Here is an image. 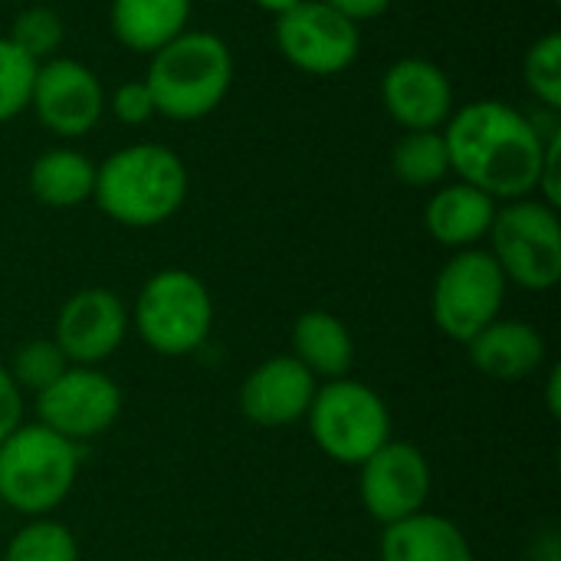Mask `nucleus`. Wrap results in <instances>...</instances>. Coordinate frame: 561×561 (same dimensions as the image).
Masks as SVG:
<instances>
[{
    "label": "nucleus",
    "instance_id": "obj_1",
    "mask_svg": "<svg viewBox=\"0 0 561 561\" xmlns=\"http://www.w3.org/2000/svg\"><path fill=\"white\" fill-rule=\"evenodd\" d=\"M440 131L457 181L473 184L503 204L536 194L546 138L526 112L500 99H477L454 108Z\"/></svg>",
    "mask_w": 561,
    "mask_h": 561
},
{
    "label": "nucleus",
    "instance_id": "obj_2",
    "mask_svg": "<svg viewBox=\"0 0 561 561\" xmlns=\"http://www.w3.org/2000/svg\"><path fill=\"white\" fill-rule=\"evenodd\" d=\"M187 187L191 178L174 148L161 141H135L95 164L92 201L108 220L148 230L184 207Z\"/></svg>",
    "mask_w": 561,
    "mask_h": 561
},
{
    "label": "nucleus",
    "instance_id": "obj_3",
    "mask_svg": "<svg viewBox=\"0 0 561 561\" xmlns=\"http://www.w3.org/2000/svg\"><path fill=\"white\" fill-rule=\"evenodd\" d=\"M145 85L154 112L171 122H197L220 108L233 85V53L207 30H184L148 56Z\"/></svg>",
    "mask_w": 561,
    "mask_h": 561
},
{
    "label": "nucleus",
    "instance_id": "obj_4",
    "mask_svg": "<svg viewBox=\"0 0 561 561\" xmlns=\"http://www.w3.org/2000/svg\"><path fill=\"white\" fill-rule=\"evenodd\" d=\"M79 444L43 424H20L0 444V503L26 519L53 516L76 486Z\"/></svg>",
    "mask_w": 561,
    "mask_h": 561
},
{
    "label": "nucleus",
    "instance_id": "obj_5",
    "mask_svg": "<svg viewBox=\"0 0 561 561\" xmlns=\"http://www.w3.org/2000/svg\"><path fill=\"white\" fill-rule=\"evenodd\" d=\"M128 319L154 355L187 358L210 339L214 299L201 276L168 266L145 279Z\"/></svg>",
    "mask_w": 561,
    "mask_h": 561
},
{
    "label": "nucleus",
    "instance_id": "obj_6",
    "mask_svg": "<svg viewBox=\"0 0 561 561\" xmlns=\"http://www.w3.org/2000/svg\"><path fill=\"white\" fill-rule=\"evenodd\" d=\"M312 444L342 467H362L391 440V411L385 398L355 378L322 381L302 417Z\"/></svg>",
    "mask_w": 561,
    "mask_h": 561
},
{
    "label": "nucleus",
    "instance_id": "obj_7",
    "mask_svg": "<svg viewBox=\"0 0 561 561\" xmlns=\"http://www.w3.org/2000/svg\"><path fill=\"white\" fill-rule=\"evenodd\" d=\"M490 256L503 270L506 283L529 293H549L561 279V220L546 201L519 197L496 207L486 233Z\"/></svg>",
    "mask_w": 561,
    "mask_h": 561
},
{
    "label": "nucleus",
    "instance_id": "obj_8",
    "mask_svg": "<svg viewBox=\"0 0 561 561\" xmlns=\"http://www.w3.org/2000/svg\"><path fill=\"white\" fill-rule=\"evenodd\" d=\"M506 276L483 247L457 250L434 279L431 316L434 325L450 339L467 345L490 322L500 319L506 302Z\"/></svg>",
    "mask_w": 561,
    "mask_h": 561
},
{
    "label": "nucleus",
    "instance_id": "obj_9",
    "mask_svg": "<svg viewBox=\"0 0 561 561\" xmlns=\"http://www.w3.org/2000/svg\"><path fill=\"white\" fill-rule=\"evenodd\" d=\"M273 33L283 59L309 76H339L362 49L358 23L322 0H299L276 16Z\"/></svg>",
    "mask_w": 561,
    "mask_h": 561
},
{
    "label": "nucleus",
    "instance_id": "obj_10",
    "mask_svg": "<svg viewBox=\"0 0 561 561\" xmlns=\"http://www.w3.org/2000/svg\"><path fill=\"white\" fill-rule=\"evenodd\" d=\"M122 414V388L112 375L89 365H69L46 391L36 394V424L85 444L115 427Z\"/></svg>",
    "mask_w": 561,
    "mask_h": 561
},
{
    "label": "nucleus",
    "instance_id": "obj_11",
    "mask_svg": "<svg viewBox=\"0 0 561 561\" xmlns=\"http://www.w3.org/2000/svg\"><path fill=\"white\" fill-rule=\"evenodd\" d=\"M434 490V470L421 447L408 440H388L358 467V496L365 513L381 523H401L427 510Z\"/></svg>",
    "mask_w": 561,
    "mask_h": 561
},
{
    "label": "nucleus",
    "instance_id": "obj_12",
    "mask_svg": "<svg viewBox=\"0 0 561 561\" xmlns=\"http://www.w3.org/2000/svg\"><path fill=\"white\" fill-rule=\"evenodd\" d=\"M30 108L49 135L82 138L105 115V89L85 62L53 56L36 66Z\"/></svg>",
    "mask_w": 561,
    "mask_h": 561
},
{
    "label": "nucleus",
    "instance_id": "obj_13",
    "mask_svg": "<svg viewBox=\"0 0 561 561\" xmlns=\"http://www.w3.org/2000/svg\"><path fill=\"white\" fill-rule=\"evenodd\" d=\"M128 329L131 319L125 302L105 286H85L59 306L53 322V342L59 345L69 365L99 368L122 348Z\"/></svg>",
    "mask_w": 561,
    "mask_h": 561
},
{
    "label": "nucleus",
    "instance_id": "obj_14",
    "mask_svg": "<svg viewBox=\"0 0 561 561\" xmlns=\"http://www.w3.org/2000/svg\"><path fill=\"white\" fill-rule=\"evenodd\" d=\"M381 102L404 131H440L454 115V82L437 62L401 56L381 76Z\"/></svg>",
    "mask_w": 561,
    "mask_h": 561
},
{
    "label": "nucleus",
    "instance_id": "obj_15",
    "mask_svg": "<svg viewBox=\"0 0 561 561\" xmlns=\"http://www.w3.org/2000/svg\"><path fill=\"white\" fill-rule=\"evenodd\" d=\"M316 388L319 381L293 355H273L243 378L240 414L266 431L293 427L306 417Z\"/></svg>",
    "mask_w": 561,
    "mask_h": 561
},
{
    "label": "nucleus",
    "instance_id": "obj_16",
    "mask_svg": "<svg viewBox=\"0 0 561 561\" xmlns=\"http://www.w3.org/2000/svg\"><path fill=\"white\" fill-rule=\"evenodd\" d=\"M470 365L500 385H519L546 365V339L523 319H496L467 342Z\"/></svg>",
    "mask_w": 561,
    "mask_h": 561
},
{
    "label": "nucleus",
    "instance_id": "obj_17",
    "mask_svg": "<svg viewBox=\"0 0 561 561\" xmlns=\"http://www.w3.org/2000/svg\"><path fill=\"white\" fill-rule=\"evenodd\" d=\"M496 207L500 201H493L473 184H463V181L440 184L424 207V227L440 247L454 253L470 250L486 240Z\"/></svg>",
    "mask_w": 561,
    "mask_h": 561
},
{
    "label": "nucleus",
    "instance_id": "obj_18",
    "mask_svg": "<svg viewBox=\"0 0 561 561\" xmlns=\"http://www.w3.org/2000/svg\"><path fill=\"white\" fill-rule=\"evenodd\" d=\"M381 561H477L473 549L457 523L437 513H417L391 523L378 542Z\"/></svg>",
    "mask_w": 561,
    "mask_h": 561
},
{
    "label": "nucleus",
    "instance_id": "obj_19",
    "mask_svg": "<svg viewBox=\"0 0 561 561\" xmlns=\"http://www.w3.org/2000/svg\"><path fill=\"white\" fill-rule=\"evenodd\" d=\"M293 358L316 378V381H335L348 378L355 365V339L348 325L325 312V309H309L293 322Z\"/></svg>",
    "mask_w": 561,
    "mask_h": 561
},
{
    "label": "nucleus",
    "instance_id": "obj_20",
    "mask_svg": "<svg viewBox=\"0 0 561 561\" xmlns=\"http://www.w3.org/2000/svg\"><path fill=\"white\" fill-rule=\"evenodd\" d=\"M191 7L194 0H112L108 26L128 53L151 56L187 30Z\"/></svg>",
    "mask_w": 561,
    "mask_h": 561
},
{
    "label": "nucleus",
    "instance_id": "obj_21",
    "mask_svg": "<svg viewBox=\"0 0 561 561\" xmlns=\"http://www.w3.org/2000/svg\"><path fill=\"white\" fill-rule=\"evenodd\" d=\"M95 187V164L66 145L46 148L30 164V194L53 207V210H72L92 197Z\"/></svg>",
    "mask_w": 561,
    "mask_h": 561
},
{
    "label": "nucleus",
    "instance_id": "obj_22",
    "mask_svg": "<svg viewBox=\"0 0 561 561\" xmlns=\"http://www.w3.org/2000/svg\"><path fill=\"white\" fill-rule=\"evenodd\" d=\"M391 174L408 187H437L450 174L444 131H404L391 148Z\"/></svg>",
    "mask_w": 561,
    "mask_h": 561
},
{
    "label": "nucleus",
    "instance_id": "obj_23",
    "mask_svg": "<svg viewBox=\"0 0 561 561\" xmlns=\"http://www.w3.org/2000/svg\"><path fill=\"white\" fill-rule=\"evenodd\" d=\"M0 561H79V542L66 523L39 516L10 536Z\"/></svg>",
    "mask_w": 561,
    "mask_h": 561
},
{
    "label": "nucleus",
    "instance_id": "obj_24",
    "mask_svg": "<svg viewBox=\"0 0 561 561\" xmlns=\"http://www.w3.org/2000/svg\"><path fill=\"white\" fill-rule=\"evenodd\" d=\"M7 39L39 66V62L56 56V49L66 39V26H62V16L53 7L36 3V7H26V10H20L13 16Z\"/></svg>",
    "mask_w": 561,
    "mask_h": 561
},
{
    "label": "nucleus",
    "instance_id": "obj_25",
    "mask_svg": "<svg viewBox=\"0 0 561 561\" xmlns=\"http://www.w3.org/2000/svg\"><path fill=\"white\" fill-rule=\"evenodd\" d=\"M523 82L542 108H561V33L539 36L523 59Z\"/></svg>",
    "mask_w": 561,
    "mask_h": 561
},
{
    "label": "nucleus",
    "instance_id": "obj_26",
    "mask_svg": "<svg viewBox=\"0 0 561 561\" xmlns=\"http://www.w3.org/2000/svg\"><path fill=\"white\" fill-rule=\"evenodd\" d=\"M69 368L66 355L59 352V345L53 339H30L16 348L13 355V365H10V375L16 381L20 391L26 394H39L46 391L62 371Z\"/></svg>",
    "mask_w": 561,
    "mask_h": 561
},
{
    "label": "nucleus",
    "instance_id": "obj_27",
    "mask_svg": "<svg viewBox=\"0 0 561 561\" xmlns=\"http://www.w3.org/2000/svg\"><path fill=\"white\" fill-rule=\"evenodd\" d=\"M36 79V62L20 53L7 36H0V125L30 108V92Z\"/></svg>",
    "mask_w": 561,
    "mask_h": 561
},
{
    "label": "nucleus",
    "instance_id": "obj_28",
    "mask_svg": "<svg viewBox=\"0 0 561 561\" xmlns=\"http://www.w3.org/2000/svg\"><path fill=\"white\" fill-rule=\"evenodd\" d=\"M105 108H112V115L122 125H141L148 118H154V99L145 85V79H128L122 85H115L112 95H105Z\"/></svg>",
    "mask_w": 561,
    "mask_h": 561
},
{
    "label": "nucleus",
    "instance_id": "obj_29",
    "mask_svg": "<svg viewBox=\"0 0 561 561\" xmlns=\"http://www.w3.org/2000/svg\"><path fill=\"white\" fill-rule=\"evenodd\" d=\"M23 424V391L7 365H0V444Z\"/></svg>",
    "mask_w": 561,
    "mask_h": 561
},
{
    "label": "nucleus",
    "instance_id": "obj_30",
    "mask_svg": "<svg viewBox=\"0 0 561 561\" xmlns=\"http://www.w3.org/2000/svg\"><path fill=\"white\" fill-rule=\"evenodd\" d=\"M322 3L335 7L339 13H345V16L355 20V23L375 20V16H381V13L391 7V0H322Z\"/></svg>",
    "mask_w": 561,
    "mask_h": 561
},
{
    "label": "nucleus",
    "instance_id": "obj_31",
    "mask_svg": "<svg viewBox=\"0 0 561 561\" xmlns=\"http://www.w3.org/2000/svg\"><path fill=\"white\" fill-rule=\"evenodd\" d=\"M546 408L549 414L559 421L561 417V365L549 368V378H546Z\"/></svg>",
    "mask_w": 561,
    "mask_h": 561
},
{
    "label": "nucleus",
    "instance_id": "obj_32",
    "mask_svg": "<svg viewBox=\"0 0 561 561\" xmlns=\"http://www.w3.org/2000/svg\"><path fill=\"white\" fill-rule=\"evenodd\" d=\"M260 10H266V13H273V16H279V13H286V10H293L299 0H253Z\"/></svg>",
    "mask_w": 561,
    "mask_h": 561
},
{
    "label": "nucleus",
    "instance_id": "obj_33",
    "mask_svg": "<svg viewBox=\"0 0 561 561\" xmlns=\"http://www.w3.org/2000/svg\"><path fill=\"white\" fill-rule=\"evenodd\" d=\"M542 561H561V559H559V556H552V559H542Z\"/></svg>",
    "mask_w": 561,
    "mask_h": 561
},
{
    "label": "nucleus",
    "instance_id": "obj_34",
    "mask_svg": "<svg viewBox=\"0 0 561 561\" xmlns=\"http://www.w3.org/2000/svg\"><path fill=\"white\" fill-rule=\"evenodd\" d=\"M207 3H224V0H207Z\"/></svg>",
    "mask_w": 561,
    "mask_h": 561
},
{
    "label": "nucleus",
    "instance_id": "obj_35",
    "mask_svg": "<svg viewBox=\"0 0 561 561\" xmlns=\"http://www.w3.org/2000/svg\"><path fill=\"white\" fill-rule=\"evenodd\" d=\"M552 3H559V0H552Z\"/></svg>",
    "mask_w": 561,
    "mask_h": 561
},
{
    "label": "nucleus",
    "instance_id": "obj_36",
    "mask_svg": "<svg viewBox=\"0 0 561 561\" xmlns=\"http://www.w3.org/2000/svg\"><path fill=\"white\" fill-rule=\"evenodd\" d=\"M0 3H3V0H0Z\"/></svg>",
    "mask_w": 561,
    "mask_h": 561
}]
</instances>
